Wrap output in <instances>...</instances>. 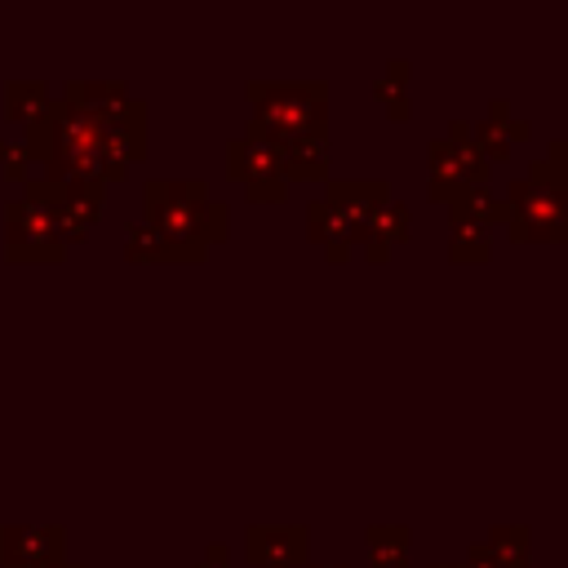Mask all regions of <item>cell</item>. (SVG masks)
<instances>
[{
    "instance_id": "obj_16",
    "label": "cell",
    "mask_w": 568,
    "mask_h": 568,
    "mask_svg": "<svg viewBox=\"0 0 568 568\" xmlns=\"http://www.w3.org/2000/svg\"><path fill=\"white\" fill-rule=\"evenodd\" d=\"M62 102H71L84 115L102 120V115H111V111H120L129 102V89H124V80H67L62 84Z\"/></svg>"
},
{
    "instance_id": "obj_28",
    "label": "cell",
    "mask_w": 568,
    "mask_h": 568,
    "mask_svg": "<svg viewBox=\"0 0 568 568\" xmlns=\"http://www.w3.org/2000/svg\"><path fill=\"white\" fill-rule=\"evenodd\" d=\"M315 568H346V564H315Z\"/></svg>"
},
{
    "instance_id": "obj_13",
    "label": "cell",
    "mask_w": 568,
    "mask_h": 568,
    "mask_svg": "<svg viewBox=\"0 0 568 568\" xmlns=\"http://www.w3.org/2000/svg\"><path fill=\"white\" fill-rule=\"evenodd\" d=\"M408 231H413V213H408V204H404L399 195H386V204L373 213V222H368L359 248H364L368 262H386L390 248H399V244L408 240Z\"/></svg>"
},
{
    "instance_id": "obj_12",
    "label": "cell",
    "mask_w": 568,
    "mask_h": 568,
    "mask_svg": "<svg viewBox=\"0 0 568 568\" xmlns=\"http://www.w3.org/2000/svg\"><path fill=\"white\" fill-rule=\"evenodd\" d=\"M444 209H448V231H453V226H462V231H493V226H506V200H501L488 182L457 191Z\"/></svg>"
},
{
    "instance_id": "obj_26",
    "label": "cell",
    "mask_w": 568,
    "mask_h": 568,
    "mask_svg": "<svg viewBox=\"0 0 568 568\" xmlns=\"http://www.w3.org/2000/svg\"><path fill=\"white\" fill-rule=\"evenodd\" d=\"M559 244H568V178H564V240Z\"/></svg>"
},
{
    "instance_id": "obj_27",
    "label": "cell",
    "mask_w": 568,
    "mask_h": 568,
    "mask_svg": "<svg viewBox=\"0 0 568 568\" xmlns=\"http://www.w3.org/2000/svg\"><path fill=\"white\" fill-rule=\"evenodd\" d=\"M49 568H80V564H71V559H62V564H49Z\"/></svg>"
},
{
    "instance_id": "obj_17",
    "label": "cell",
    "mask_w": 568,
    "mask_h": 568,
    "mask_svg": "<svg viewBox=\"0 0 568 568\" xmlns=\"http://www.w3.org/2000/svg\"><path fill=\"white\" fill-rule=\"evenodd\" d=\"M364 546H368V568H408L413 537L404 524H368Z\"/></svg>"
},
{
    "instance_id": "obj_2",
    "label": "cell",
    "mask_w": 568,
    "mask_h": 568,
    "mask_svg": "<svg viewBox=\"0 0 568 568\" xmlns=\"http://www.w3.org/2000/svg\"><path fill=\"white\" fill-rule=\"evenodd\" d=\"M248 129L284 146L302 133L328 129V84L324 80H248Z\"/></svg>"
},
{
    "instance_id": "obj_21",
    "label": "cell",
    "mask_w": 568,
    "mask_h": 568,
    "mask_svg": "<svg viewBox=\"0 0 568 568\" xmlns=\"http://www.w3.org/2000/svg\"><path fill=\"white\" fill-rule=\"evenodd\" d=\"M484 546L497 559V568H532L528 564V528L524 524H493Z\"/></svg>"
},
{
    "instance_id": "obj_14",
    "label": "cell",
    "mask_w": 568,
    "mask_h": 568,
    "mask_svg": "<svg viewBox=\"0 0 568 568\" xmlns=\"http://www.w3.org/2000/svg\"><path fill=\"white\" fill-rule=\"evenodd\" d=\"M306 240L320 244L328 262H346V257L359 248L355 235H351V226L342 222V213H337L324 195H315V200L306 204Z\"/></svg>"
},
{
    "instance_id": "obj_24",
    "label": "cell",
    "mask_w": 568,
    "mask_h": 568,
    "mask_svg": "<svg viewBox=\"0 0 568 568\" xmlns=\"http://www.w3.org/2000/svg\"><path fill=\"white\" fill-rule=\"evenodd\" d=\"M541 160H546L550 169H559V173L568 178V138H555V142H550V151H546Z\"/></svg>"
},
{
    "instance_id": "obj_29",
    "label": "cell",
    "mask_w": 568,
    "mask_h": 568,
    "mask_svg": "<svg viewBox=\"0 0 568 568\" xmlns=\"http://www.w3.org/2000/svg\"><path fill=\"white\" fill-rule=\"evenodd\" d=\"M435 568H462V564H435Z\"/></svg>"
},
{
    "instance_id": "obj_25",
    "label": "cell",
    "mask_w": 568,
    "mask_h": 568,
    "mask_svg": "<svg viewBox=\"0 0 568 568\" xmlns=\"http://www.w3.org/2000/svg\"><path fill=\"white\" fill-rule=\"evenodd\" d=\"M204 564H213V568H226V564H231V550H226L222 541H209V550H204Z\"/></svg>"
},
{
    "instance_id": "obj_23",
    "label": "cell",
    "mask_w": 568,
    "mask_h": 568,
    "mask_svg": "<svg viewBox=\"0 0 568 568\" xmlns=\"http://www.w3.org/2000/svg\"><path fill=\"white\" fill-rule=\"evenodd\" d=\"M0 178L4 182H18V186L31 178V160H27L22 142H0Z\"/></svg>"
},
{
    "instance_id": "obj_10",
    "label": "cell",
    "mask_w": 568,
    "mask_h": 568,
    "mask_svg": "<svg viewBox=\"0 0 568 568\" xmlns=\"http://www.w3.org/2000/svg\"><path fill=\"white\" fill-rule=\"evenodd\" d=\"M386 195H390V186L377 182V178H328L324 182V200L342 213V222L351 226L355 244L364 240V231H368L373 213L386 204Z\"/></svg>"
},
{
    "instance_id": "obj_8",
    "label": "cell",
    "mask_w": 568,
    "mask_h": 568,
    "mask_svg": "<svg viewBox=\"0 0 568 568\" xmlns=\"http://www.w3.org/2000/svg\"><path fill=\"white\" fill-rule=\"evenodd\" d=\"M67 559V532L58 524H0L4 568H49Z\"/></svg>"
},
{
    "instance_id": "obj_6",
    "label": "cell",
    "mask_w": 568,
    "mask_h": 568,
    "mask_svg": "<svg viewBox=\"0 0 568 568\" xmlns=\"http://www.w3.org/2000/svg\"><path fill=\"white\" fill-rule=\"evenodd\" d=\"M488 160L470 146V142H448V138H435L430 146H426V191H430V200H439V204H448L457 191H466V186H479V182H488Z\"/></svg>"
},
{
    "instance_id": "obj_7",
    "label": "cell",
    "mask_w": 568,
    "mask_h": 568,
    "mask_svg": "<svg viewBox=\"0 0 568 568\" xmlns=\"http://www.w3.org/2000/svg\"><path fill=\"white\" fill-rule=\"evenodd\" d=\"M40 191H44V204L53 213L62 244H75L89 235V226L102 213V195H106L102 182H49V178H40Z\"/></svg>"
},
{
    "instance_id": "obj_3",
    "label": "cell",
    "mask_w": 568,
    "mask_h": 568,
    "mask_svg": "<svg viewBox=\"0 0 568 568\" xmlns=\"http://www.w3.org/2000/svg\"><path fill=\"white\" fill-rule=\"evenodd\" d=\"M506 231L515 244H559L564 240V173L532 160L524 178L506 186Z\"/></svg>"
},
{
    "instance_id": "obj_18",
    "label": "cell",
    "mask_w": 568,
    "mask_h": 568,
    "mask_svg": "<svg viewBox=\"0 0 568 568\" xmlns=\"http://www.w3.org/2000/svg\"><path fill=\"white\" fill-rule=\"evenodd\" d=\"M408 75H413V62L408 58H390L382 67V75L373 80V98L386 106L390 120H408L413 115V102H408Z\"/></svg>"
},
{
    "instance_id": "obj_11",
    "label": "cell",
    "mask_w": 568,
    "mask_h": 568,
    "mask_svg": "<svg viewBox=\"0 0 568 568\" xmlns=\"http://www.w3.org/2000/svg\"><path fill=\"white\" fill-rule=\"evenodd\" d=\"M524 138H528V124L510 115V102H506V98H493V102H488V115H484V120H470V146H475L488 164L510 160L515 142H524Z\"/></svg>"
},
{
    "instance_id": "obj_4",
    "label": "cell",
    "mask_w": 568,
    "mask_h": 568,
    "mask_svg": "<svg viewBox=\"0 0 568 568\" xmlns=\"http://www.w3.org/2000/svg\"><path fill=\"white\" fill-rule=\"evenodd\" d=\"M4 257L9 262H62L67 244L44 204L40 178L22 182V195L4 204Z\"/></svg>"
},
{
    "instance_id": "obj_19",
    "label": "cell",
    "mask_w": 568,
    "mask_h": 568,
    "mask_svg": "<svg viewBox=\"0 0 568 568\" xmlns=\"http://www.w3.org/2000/svg\"><path fill=\"white\" fill-rule=\"evenodd\" d=\"M53 93L44 80H9L4 84V115L9 120H22V124H36L44 111H49Z\"/></svg>"
},
{
    "instance_id": "obj_22",
    "label": "cell",
    "mask_w": 568,
    "mask_h": 568,
    "mask_svg": "<svg viewBox=\"0 0 568 568\" xmlns=\"http://www.w3.org/2000/svg\"><path fill=\"white\" fill-rule=\"evenodd\" d=\"M493 257V235L488 231H462L453 226L448 231V262H488Z\"/></svg>"
},
{
    "instance_id": "obj_9",
    "label": "cell",
    "mask_w": 568,
    "mask_h": 568,
    "mask_svg": "<svg viewBox=\"0 0 568 568\" xmlns=\"http://www.w3.org/2000/svg\"><path fill=\"white\" fill-rule=\"evenodd\" d=\"M311 550L306 524H248L244 528V555L257 568H302Z\"/></svg>"
},
{
    "instance_id": "obj_5",
    "label": "cell",
    "mask_w": 568,
    "mask_h": 568,
    "mask_svg": "<svg viewBox=\"0 0 568 568\" xmlns=\"http://www.w3.org/2000/svg\"><path fill=\"white\" fill-rule=\"evenodd\" d=\"M226 173L244 186L248 200L257 204H284L288 200V173H284V155L275 151V142H266L262 133L244 129L240 138L226 142Z\"/></svg>"
},
{
    "instance_id": "obj_15",
    "label": "cell",
    "mask_w": 568,
    "mask_h": 568,
    "mask_svg": "<svg viewBox=\"0 0 568 568\" xmlns=\"http://www.w3.org/2000/svg\"><path fill=\"white\" fill-rule=\"evenodd\" d=\"M275 151L284 155L288 182H328V129L302 133V138H293Z\"/></svg>"
},
{
    "instance_id": "obj_1",
    "label": "cell",
    "mask_w": 568,
    "mask_h": 568,
    "mask_svg": "<svg viewBox=\"0 0 568 568\" xmlns=\"http://www.w3.org/2000/svg\"><path fill=\"white\" fill-rule=\"evenodd\" d=\"M142 217L186 257V262H204L213 244H222L231 235V209L226 200H217L200 178L173 182V178H155L142 186Z\"/></svg>"
},
{
    "instance_id": "obj_20",
    "label": "cell",
    "mask_w": 568,
    "mask_h": 568,
    "mask_svg": "<svg viewBox=\"0 0 568 568\" xmlns=\"http://www.w3.org/2000/svg\"><path fill=\"white\" fill-rule=\"evenodd\" d=\"M124 257H129V262H186L146 217L129 222V231H124Z\"/></svg>"
}]
</instances>
